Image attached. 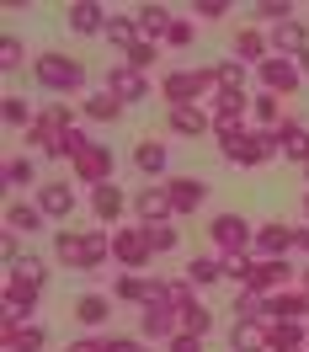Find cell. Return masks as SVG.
I'll use <instances>...</instances> for the list:
<instances>
[{
	"instance_id": "cell-24",
	"label": "cell",
	"mask_w": 309,
	"mask_h": 352,
	"mask_svg": "<svg viewBox=\"0 0 309 352\" xmlns=\"http://www.w3.org/2000/svg\"><path fill=\"white\" fill-rule=\"evenodd\" d=\"M277 150H283V160H293V166H309V129L288 118L283 129H277Z\"/></svg>"
},
{
	"instance_id": "cell-52",
	"label": "cell",
	"mask_w": 309,
	"mask_h": 352,
	"mask_svg": "<svg viewBox=\"0 0 309 352\" xmlns=\"http://www.w3.org/2000/svg\"><path fill=\"white\" fill-rule=\"evenodd\" d=\"M293 251H304V256H309V224H299V230H293Z\"/></svg>"
},
{
	"instance_id": "cell-53",
	"label": "cell",
	"mask_w": 309,
	"mask_h": 352,
	"mask_svg": "<svg viewBox=\"0 0 309 352\" xmlns=\"http://www.w3.org/2000/svg\"><path fill=\"white\" fill-rule=\"evenodd\" d=\"M299 75H304V80H309V48H304V54H299Z\"/></svg>"
},
{
	"instance_id": "cell-3",
	"label": "cell",
	"mask_w": 309,
	"mask_h": 352,
	"mask_svg": "<svg viewBox=\"0 0 309 352\" xmlns=\"http://www.w3.org/2000/svg\"><path fill=\"white\" fill-rule=\"evenodd\" d=\"M208 91H219L214 65L208 69H165V75H160V96H165L171 107H203Z\"/></svg>"
},
{
	"instance_id": "cell-13",
	"label": "cell",
	"mask_w": 309,
	"mask_h": 352,
	"mask_svg": "<svg viewBox=\"0 0 309 352\" xmlns=\"http://www.w3.org/2000/svg\"><path fill=\"white\" fill-rule=\"evenodd\" d=\"M293 278H299V267L288 262V256H256V278H251V288H256V294H283Z\"/></svg>"
},
{
	"instance_id": "cell-48",
	"label": "cell",
	"mask_w": 309,
	"mask_h": 352,
	"mask_svg": "<svg viewBox=\"0 0 309 352\" xmlns=\"http://www.w3.org/2000/svg\"><path fill=\"white\" fill-rule=\"evenodd\" d=\"M165 352H203V336L198 331H176V336L165 342Z\"/></svg>"
},
{
	"instance_id": "cell-45",
	"label": "cell",
	"mask_w": 309,
	"mask_h": 352,
	"mask_svg": "<svg viewBox=\"0 0 309 352\" xmlns=\"http://www.w3.org/2000/svg\"><path fill=\"white\" fill-rule=\"evenodd\" d=\"M22 59H27L22 38H0V69H22Z\"/></svg>"
},
{
	"instance_id": "cell-30",
	"label": "cell",
	"mask_w": 309,
	"mask_h": 352,
	"mask_svg": "<svg viewBox=\"0 0 309 352\" xmlns=\"http://www.w3.org/2000/svg\"><path fill=\"white\" fill-rule=\"evenodd\" d=\"M266 336H272V352H304V320H272L266 326Z\"/></svg>"
},
{
	"instance_id": "cell-36",
	"label": "cell",
	"mask_w": 309,
	"mask_h": 352,
	"mask_svg": "<svg viewBox=\"0 0 309 352\" xmlns=\"http://www.w3.org/2000/svg\"><path fill=\"white\" fill-rule=\"evenodd\" d=\"M139 38H144V32H139V16H112V22H107V43L112 48H123V54H128Z\"/></svg>"
},
{
	"instance_id": "cell-57",
	"label": "cell",
	"mask_w": 309,
	"mask_h": 352,
	"mask_svg": "<svg viewBox=\"0 0 309 352\" xmlns=\"http://www.w3.org/2000/svg\"><path fill=\"white\" fill-rule=\"evenodd\" d=\"M139 352H150V347H139Z\"/></svg>"
},
{
	"instance_id": "cell-58",
	"label": "cell",
	"mask_w": 309,
	"mask_h": 352,
	"mask_svg": "<svg viewBox=\"0 0 309 352\" xmlns=\"http://www.w3.org/2000/svg\"><path fill=\"white\" fill-rule=\"evenodd\" d=\"M304 352H309V347H304Z\"/></svg>"
},
{
	"instance_id": "cell-11",
	"label": "cell",
	"mask_w": 309,
	"mask_h": 352,
	"mask_svg": "<svg viewBox=\"0 0 309 352\" xmlns=\"http://www.w3.org/2000/svg\"><path fill=\"white\" fill-rule=\"evenodd\" d=\"M165 192H171L176 219H187V214H198L203 203H208V192H214V187H208L203 176H171V182H165Z\"/></svg>"
},
{
	"instance_id": "cell-26",
	"label": "cell",
	"mask_w": 309,
	"mask_h": 352,
	"mask_svg": "<svg viewBox=\"0 0 309 352\" xmlns=\"http://www.w3.org/2000/svg\"><path fill=\"white\" fill-rule=\"evenodd\" d=\"M80 118H91V123H117V118H123V102H117L112 91H91V96H80Z\"/></svg>"
},
{
	"instance_id": "cell-43",
	"label": "cell",
	"mask_w": 309,
	"mask_h": 352,
	"mask_svg": "<svg viewBox=\"0 0 309 352\" xmlns=\"http://www.w3.org/2000/svg\"><path fill=\"white\" fill-rule=\"evenodd\" d=\"M144 230H150V245H154V256L176 251V241H181V230H171V224H144Z\"/></svg>"
},
{
	"instance_id": "cell-35",
	"label": "cell",
	"mask_w": 309,
	"mask_h": 352,
	"mask_svg": "<svg viewBox=\"0 0 309 352\" xmlns=\"http://www.w3.org/2000/svg\"><path fill=\"white\" fill-rule=\"evenodd\" d=\"M75 112H80V102H69V96H65V102H43V107H38V118H43L48 129L69 133V129H75Z\"/></svg>"
},
{
	"instance_id": "cell-5",
	"label": "cell",
	"mask_w": 309,
	"mask_h": 352,
	"mask_svg": "<svg viewBox=\"0 0 309 352\" xmlns=\"http://www.w3.org/2000/svg\"><path fill=\"white\" fill-rule=\"evenodd\" d=\"M208 241H214V256H240V251H256V224L245 214H214Z\"/></svg>"
},
{
	"instance_id": "cell-29",
	"label": "cell",
	"mask_w": 309,
	"mask_h": 352,
	"mask_svg": "<svg viewBox=\"0 0 309 352\" xmlns=\"http://www.w3.org/2000/svg\"><path fill=\"white\" fill-rule=\"evenodd\" d=\"M165 160H171V150H165L160 139H139V144H133V166L144 176H165Z\"/></svg>"
},
{
	"instance_id": "cell-25",
	"label": "cell",
	"mask_w": 309,
	"mask_h": 352,
	"mask_svg": "<svg viewBox=\"0 0 309 352\" xmlns=\"http://www.w3.org/2000/svg\"><path fill=\"white\" fill-rule=\"evenodd\" d=\"M266 48H272V43H266V32H256V27H240V32H235V59H240L245 69H251V65L262 69L266 65Z\"/></svg>"
},
{
	"instance_id": "cell-54",
	"label": "cell",
	"mask_w": 309,
	"mask_h": 352,
	"mask_svg": "<svg viewBox=\"0 0 309 352\" xmlns=\"http://www.w3.org/2000/svg\"><path fill=\"white\" fill-rule=\"evenodd\" d=\"M299 283H304V294H309V267H299Z\"/></svg>"
},
{
	"instance_id": "cell-7",
	"label": "cell",
	"mask_w": 309,
	"mask_h": 352,
	"mask_svg": "<svg viewBox=\"0 0 309 352\" xmlns=\"http://www.w3.org/2000/svg\"><path fill=\"white\" fill-rule=\"evenodd\" d=\"M277 155V133L272 129H251V133H240L235 144H224V160L229 166H266Z\"/></svg>"
},
{
	"instance_id": "cell-46",
	"label": "cell",
	"mask_w": 309,
	"mask_h": 352,
	"mask_svg": "<svg viewBox=\"0 0 309 352\" xmlns=\"http://www.w3.org/2000/svg\"><path fill=\"white\" fill-rule=\"evenodd\" d=\"M192 32H198V27H192V16H176V22H171V32H165V48H187V43H192Z\"/></svg>"
},
{
	"instance_id": "cell-6",
	"label": "cell",
	"mask_w": 309,
	"mask_h": 352,
	"mask_svg": "<svg viewBox=\"0 0 309 352\" xmlns=\"http://www.w3.org/2000/svg\"><path fill=\"white\" fill-rule=\"evenodd\" d=\"M112 262L123 272H144L154 262V245H150V230L144 224H117L112 230Z\"/></svg>"
},
{
	"instance_id": "cell-23",
	"label": "cell",
	"mask_w": 309,
	"mask_h": 352,
	"mask_svg": "<svg viewBox=\"0 0 309 352\" xmlns=\"http://www.w3.org/2000/svg\"><path fill=\"white\" fill-rule=\"evenodd\" d=\"M171 133H181V139H203V133H214V112H208V107H171Z\"/></svg>"
},
{
	"instance_id": "cell-20",
	"label": "cell",
	"mask_w": 309,
	"mask_h": 352,
	"mask_svg": "<svg viewBox=\"0 0 309 352\" xmlns=\"http://www.w3.org/2000/svg\"><path fill=\"white\" fill-rule=\"evenodd\" d=\"M288 251H293V224L283 219L256 224V256H288Z\"/></svg>"
},
{
	"instance_id": "cell-2",
	"label": "cell",
	"mask_w": 309,
	"mask_h": 352,
	"mask_svg": "<svg viewBox=\"0 0 309 352\" xmlns=\"http://www.w3.org/2000/svg\"><path fill=\"white\" fill-rule=\"evenodd\" d=\"M32 80L48 91V96H75V91L86 86V65L80 59H69V54H38L32 59Z\"/></svg>"
},
{
	"instance_id": "cell-51",
	"label": "cell",
	"mask_w": 309,
	"mask_h": 352,
	"mask_svg": "<svg viewBox=\"0 0 309 352\" xmlns=\"http://www.w3.org/2000/svg\"><path fill=\"white\" fill-rule=\"evenodd\" d=\"M69 352H107V336H80V342H69Z\"/></svg>"
},
{
	"instance_id": "cell-55",
	"label": "cell",
	"mask_w": 309,
	"mask_h": 352,
	"mask_svg": "<svg viewBox=\"0 0 309 352\" xmlns=\"http://www.w3.org/2000/svg\"><path fill=\"white\" fill-rule=\"evenodd\" d=\"M304 219H309V192H304Z\"/></svg>"
},
{
	"instance_id": "cell-56",
	"label": "cell",
	"mask_w": 309,
	"mask_h": 352,
	"mask_svg": "<svg viewBox=\"0 0 309 352\" xmlns=\"http://www.w3.org/2000/svg\"><path fill=\"white\" fill-rule=\"evenodd\" d=\"M304 182H309V166H304Z\"/></svg>"
},
{
	"instance_id": "cell-50",
	"label": "cell",
	"mask_w": 309,
	"mask_h": 352,
	"mask_svg": "<svg viewBox=\"0 0 309 352\" xmlns=\"http://www.w3.org/2000/svg\"><path fill=\"white\" fill-rule=\"evenodd\" d=\"M0 256H5V267L22 262V235H11V230H5V241H0Z\"/></svg>"
},
{
	"instance_id": "cell-12",
	"label": "cell",
	"mask_w": 309,
	"mask_h": 352,
	"mask_svg": "<svg viewBox=\"0 0 309 352\" xmlns=\"http://www.w3.org/2000/svg\"><path fill=\"white\" fill-rule=\"evenodd\" d=\"M176 331H181V320H176V309H171V305H144V309H139V336H144V342L165 347Z\"/></svg>"
},
{
	"instance_id": "cell-44",
	"label": "cell",
	"mask_w": 309,
	"mask_h": 352,
	"mask_svg": "<svg viewBox=\"0 0 309 352\" xmlns=\"http://www.w3.org/2000/svg\"><path fill=\"white\" fill-rule=\"evenodd\" d=\"M256 16L272 22V27H283V22H293V6H288V0H262V6H256Z\"/></svg>"
},
{
	"instance_id": "cell-14",
	"label": "cell",
	"mask_w": 309,
	"mask_h": 352,
	"mask_svg": "<svg viewBox=\"0 0 309 352\" xmlns=\"http://www.w3.org/2000/svg\"><path fill=\"white\" fill-rule=\"evenodd\" d=\"M133 214H139V224H171L176 219L165 182H160V187H139V192H133Z\"/></svg>"
},
{
	"instance_id": "cell-37",
	"label": "cell",
	"mask_w": 309,
	"mask_h": 352,
	"mask_svg": "<svg viewBox=\"0 0 309 352\" xmlns=\"http://www.w3.org/2000/svg\"><path fill=\"white\" fill-rule=\"evenodd\" d=\"M214 80H219V91H229V96H245V65L240 59H219V65H214Z\"/></svg>"
},
{
	"instance_id": "cell-9",
	"label": "cell",
	"mask_w": 309,
	"mask_h": 352,
	"mask_svg": "<svg viewBox=\"0 0 309 352\" xmlns=\"http://www.w3.org/2000/svg\"><path fill=\"white\" fill-rule=\"evenodd\" d=\"M69 171H75L80 187H102V182H112V144H86V150L69 160Z\"/></svg>"
},
{
	"instance_id": "cell-47",
	"label": "cell",
	"mask_w": 309,
	"mask_h": 352,
	"mask_svg": "<svg viewBox=\"0 0 309 352\" xmlns=\"http://www.w3.org/2000/svg\"><path fill=\"white\" fill-rule=\"evenodd\" d=\"M192 16H198V22H219V16H229V0H198Z\"/></svg>"
},
{
	"instance_id": "cell-49",
	"label": "cell",
	"mask_w": 309,
	"mask_h": 352,
	"mask_svg": "<svg viewBox=\"0 0 309 352\" xmlns=\"http://www.w3.org/2000/svg\"><path fill=\"white\" fill-rule=\"evenodd\" d=\"M5 272H22V278H32V283H43V278H48V267L38 262V256H22V262H16V267H5Z\"/></svg>"
},
{
	"instance_id": "cell-16",
	"label": "cell",
	"mask_w": 309,
	"mask_h": 352,
	"mask_svg": "<svg viewBox=\"0 0 309 352\" xmlns=\"http://www.w3.org/2000/svg\"><path fill=\"white\" fill-rule=\"evenodd\" d=\"M107 91L123 102V107H128V102H144V96H150V75L133 69V65H112L107 69Z\"/></svg>"
},
{
	"instance_id": "cell-15",
	"label": "cell",
	"mask_w": 309,
	"mask_h": 352,
	"mask_svg": "<svg viewBox=\"0 0 309 352\" xmlns=\"http://www.w3.org/2000/svg\"><path fill=\"white\" fill-rule=\"evenodd\" d=\"M112 299L117 305H160V278H144V272H123L117 283H112Z\"/></svg>"
},
{
	"instance_id": "cell-39",
	"label": "cell",
	"mask_w": 309,
	"mask_h": 352,
	"mask_svg": "<svg viewBox=\"0 0 309 352\" xmlns=\"http://www.w3.org/2000/svg\"><path fill=\"white\" fill-rule=\"evenodd\" d=\"M0 118H5L11 129H32V123H38V112L27 107V96H0Z\"/></svg>"
},
{
	"instance_id": "cell-18",
	"label": "cell",
	"mask_w": 309,
	"mask_h": 352,
	"mask_svg": "<svg viewBox=\"0 0 309 352\" xmlns=\"http://www.w3.org/2000/svg\"><path fill=\"white\" fill-rule=\"evenodd\" d=\"M123 208H128V198H123V187L117 182H102V187H91V214H96V224L102 230H117V219H123Z\"/></svg>"
},
{
	"instance_id": "cell-34",
	"label": "cell",
	"mask_w": 309,
	"mask_h": 352,
	"mask_svg": "<svg viewBox=\"0 0 309 352\" xmlns=\"http://www.w3.org/2000/svg\"><path fill=\"white\" fill-rule=\"evenodd\" d=\"M235 320H272V299L256 294V288H240L235 294Z\"/></svg>"
},
{
	"instance_id": "cell-40",
	"label": "cell",
	"mask_w": 309,
	"mask_h": 352,
	"mask_svg": "<svg viewBox=\"0 0 309 352\" xmlns=\"http://www.w3.org/2000/svg\"><path fill=\"white\" fill-rule=\"evenodd\" d=\"M38 182V166H32V155H16V160H5V187H32Z\"/></svg>"
},
{
	"instance_id": "cell-32",
	"label": "cell",
	"mask_w": 309,
	"mask_h": 352,
	"mask_svg": "<svg viewBox=\"0 0 309 352\" xmlns=\"http://www.w3.org/2000/svg\"><path fill=\"white\" fill-rule=\"evenodd\" d=\"M251 118H256V129H283V96H272V91H262V96H251Z\"/></svg>"
},
{
	"instance_id": "cell-38",
	"label": "cell",
	"mask_w": 309,
	"mask_h": 352,
	"mask_svg": "<svg viewBox=\"0 0 309 352\" xmlns=\"http://www.w3.org/2000/svg\"><path fill=\"white\" fill-rule=\"evenodd\" d=\"M224 278L235 283V294H240V288H251V278H256V256H251V251H240V256H224Z\"/></svg>"
},
{
	"instance_id": "cell-4",
	"label": "cell",
	"mask_w": 309,
	"mask_h": 352,
	"mask_svg": "<svg viewBox=\"0 0 309 352\" xmlns=\"http://www.w3.org/2000/svg\"><path fill=\"white\" fill-rule=\"evenodd\" d=\"M165 305L176 309L181 331H198V336H208V331H214V309L198 299V288L187 283V278H165Z\"/></svg>"
},
{
	"instance_id": "cell-31",
	"label": "cell",
	"mask_w": 309,
	"mask_h": 352,
	"mask_svg": "<svg viewBox=\"0 0 309 352\" xmlns=\"http://www.w3.org/2000/svg\"><path fill=\"white\" fill-rule=\"evenodd\" d=\"M133 16H139V32H144L150 43H165V32H171V22H176L165 6H139Z\"/></svg>"
},
{
	"instance_id": "cell-27",
	"label": "cell",
	"mask_w": 309,
	"mask_h": 352,
	"mask_svg": "<svg viewBox=\"0 0 309 352\" xmlns=\"http://www.w3.org/2000/svg\"><path fill=\"white\" fill-rule=\"evenodd\" d=\"M75 320H80L86 331L107 326V320H112V299H107V294H80V299H75Z\"/></svg>"
},
{
	"instance_id": "cell-41",
	"label": "cell",
	"mask_w": 309,
	"mask_h": 352,
	"mask_svg": "<svg viewBox=\"0 0 309 352\" xmlns=\"http://www.w3.org/2000/svg\"><path fill=\"white\" fill-rule=\"evenodd\" d=\"M154 59H160V43H150V38H139V43H133L128 54H123V65L144 69V75H150V69H154Z\"/></svg>"
},
{
	"instance_id": "cell-22",
	"label": "cell",
	"mask_w": 309,
	"mask_h": 352,
	"mask_svg": "<svg viewBox=\"0 0 309 352\" xmlns=\"http://www.w3.org/2000/svg\"><path fill=\"white\" fill-rule=\"evenodd\" d=\"M266 43L277 48V54H283V59H299V54H304V48H309V27L299 22V16H293V22H283V27H272V32H266Z\"/></svg>"
},
{
	"instance_id": "cell-21",
	"label": "cell",
	"mask_w": 309,
	"mask_h": 352,
	"mask_svg": "<svg viewBox=\"0 0 309 352\" xmlns=\"http://www.w3.org/2000/svg\"><path fill=\"white\" fill-rule=\"evenodd\" d=\"M229 352H272L266 320H235L229 326Z\"/></svg>"
},
{
	"instance_id": "cell-33",
	"label": "cell",
	"mask_w": 309,
	"mask_h": 352,
	"mask_svg": "<svg viewBox=\"0 0 309 352\" xmlns=\"http://www.w3.org/2000/svg\"><path fill=\"white\" fill-rule=\"evenodd\" d=\"M181 278H187V283H192V288H214V283H219V278H224V256H192Z\"/></svg>"
},
{
	"instance_id": "cell-1",
	"label": "cell",
	"mask_w": 309,
	"mask_h": 352,
	"mask_svg": "<svg viewBox=\"0 0 309 352\" xmlns=\"http://www.w3.org/2000/svg\"><path fill=\"white\" fill-rule=\"evenodd\" d=\"M54 256L69 272H96L102 262H112V230H54Z\"/></svg>"
},
{
	"instance_id": "cell-17",
	"label": "cell",
	"mask_w": 309,
	"mask_h": 352,
	"mask_svg": "<svg viewBox=\"0 0 309 352\" xmlns=\"http://www.w3.org/2000/svg\"><path fill=\"white\" fill-rule=\"evenodd\" d=\"M65 22H69V32H80V38H107V11L96 6V0H75L65 11Z\"/></svg>"
},
{
	"instance_id": "cell-19",
	"label": "cell",
	"mask_w": 309,
	"mask_h": 352,
	"mask_svg": "<svg viewBox=\"0 0 309 352\" xmlns=\"http://www.w3.org/2000/svg\"><path fill=\"white\" fill-rule=\"evenodd\" d=\"M38 208H43L48 219L69 224V214H75V187H69V182H43V187H38Z\"/></svg>"
},
{
	"instance_id": "cell-42",
	"label": "cell",
	"mask_w": 309,
	"mask_h": 352,
	"mask_svg": "<svg viewBox=\"0 0 309 352\" xmlns=\"http://www.w3.org/2000/svg\"><path fill=\"white\" fill-rule=\"evenodd\" d=\"M86 144H96V139H91L86 129H69L65 139H59V150H54V160H75V155L86 150Z\"/></svg>"
},
{
	"instance_id": "cell-28",
	"label": "cell",
	"mask_w": 309,
	"mask_h": 352,
	"mask_svg": "<svg viewBox=\"0 0 309 352\" xmlns=\"http://www.w3.org/2000/svg\"><path fill=\"white\" fill-rule=\"evenodd\" d=\"M43 224H48V214L38 203H11V208H5V230H11V235H32V230H43Z\"/></svg>"
},
{
	"instance_id": "cell-10",
	"label": "cell",
	"mask_w": 309,
	"mask_h": 352,
	"mask_svg": "<svg viewBox=\"0 0 309 352\" xmlns=\"http://www.w3.org/2000/svg\"><path fill=\"white\" fill-rule=\"evenodd\" d=\"M262 91H272V96H293V91L304 86V75H299V59H283V54H272L262 69Z\"/></svg>"
},
{
	"instance_id": "cell-8",
	"label": "cell",
	"mask_w": 309,
	"mask_h": 352,
	"mask_svg": "<svg viewBox=\"0 0 309 352\" xmlns=\"http://www.w3.org/2000/svg\"><path fill=\"white\" fill-rule=\"evenodd\" d=\"M0 294H5V315H11V320H32V315H38L43 283H32V278H22V272H5Z\"/></svg>"
}]
</instances>
